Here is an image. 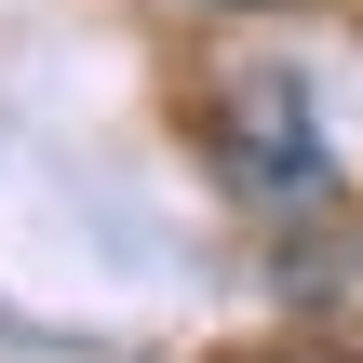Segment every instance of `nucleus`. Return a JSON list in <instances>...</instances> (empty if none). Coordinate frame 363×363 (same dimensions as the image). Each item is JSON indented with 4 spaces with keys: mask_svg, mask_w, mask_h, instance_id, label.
Masks as SVG:
<instances>
[{
    "mask_svg": "<svg viewBox=\"0 0 363 363\" xmlns=\"http://www.w3.org/2000/svg\"><path fill=\"white\" fill-rule=\"evenodd\" d=\"M216 162L242 175V202H323V121L296 67H229L216 81Z\"/></svg>",
    "mask_w": 363,
    "mask_h": 363,
    "instance_id": "f257e3e1",
    "label": "nucleus"
}]
</instances>
